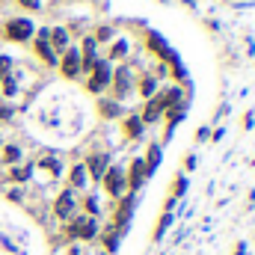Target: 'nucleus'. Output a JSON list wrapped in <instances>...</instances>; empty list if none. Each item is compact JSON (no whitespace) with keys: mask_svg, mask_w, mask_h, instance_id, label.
I'll return each mask as SVG.
<instances>
[{"mask_svg":"<svg viewBox=\"0 0 255 255\" xmlns=\"http://www.w3.org/2000/svg\"><path fill=\"white\" fill-rule=\"evenodd\" d=\"M148 48H154V51H157V54H160L163 60H175V57L169 54V48H166V42H163V39H160L157 33H151V36H148Z\"/></svg>","mask_w":255,"mask_h":255,"instance_id":"1a4fd4ad","label":"nucleus"},{"mask_svg":"<svg viewBox=\"0 0 255 255\" xmlns=\"http://www.w3.org/2000/svg\"><path fill=\"white\" fill-rule=\"evenodd\" d=\"M83 184H86V166L77 163L74 172H71V187H83Z\"/></svg>","mask_w":255,"mask_h":255,"instance_id":"4468645a","label":"nucleus"},{"mask_svg":"<svg viewBox=\"0 0 255 255\" xmlns=\"http://www.w3.org/2000/svg\"><path fill=\"white\" fill-rule=\"evenodd\" d=\"M48 33H51V30H39V36H36V51H39V57L48 65H54L57 63V54H54V48H51V42H48Z\"/></svg>","mask_w":255,"mask_h":255,"instance_id":"7ed1b4c3","label":"nucleus"},{"mask_svg":"<svg viewBox=\"0 0 255 255\" xmlns=\"http://www.w3.org/2000/svg\"><path fill=\"white\" fill-rule=\"evenodd\" d=\"M128 86H130V74H128V68H119V71H116V92L125 95Z\"/></svg>","mask_w":255,"mask_h":255,"instance_id":"ddd939ff","label":"nucleus"},{"mask_svg":"<svg viewBox=\"0 0 255 255\" xmlns=\"http://www.w3.org/2000/svg\"><path fill=\"white\" fill-rule=\"evenodd\" d=\"M6 116H9V110H6V107H0V119H6Z\"/></svg>","mask_w":255,"mask_h":255,"instance_id":"393cba45","label":"nucleus"},{"mask_svg":"<svg viewBox=\"0 0 255 255\" xmlns=\"http://www.w3.org/2000/svg\"><path fill=\"white\" fill-rule=\"evenodd\" d=\"M151 92H154V80L145 77V80H142V95H151Z\"/></svg>","mask_w":255,"mask_h":255,"instance_id":"412c9836","label":"nucleus"},{"mask_svg":"<svg viewBox=\"0 0 255 255\" xmlns=\"http://www.w3.org/2000/svg\"><path fill=\"white\" fill-rule=\"evenodd\" d=\"M125 133H128V136H139V133H142V119L130 116V119L125 122Z\"/></svg>","mask_w":255,"mask_h":255,"instance_id":"2eb2a0df","label":"nucleus"},{"mask_svg":"<svg viewBox=\"0 0 255 255\" xmlns=\"http://www.w3.org/2000/svg\"><path fill=\"white\" fill-rule=\"evenodd\" d=\"M3 36H6L9 42H27V39L33 36V21H27V18H12V21L3 24Z\"/></svg>","mask_w":255,"mask_h":255,"instance_id":"f257e3e1","label":"nucleus"},{"mask_svg":"<svg viewBox=\"0 0 255 255\" xmlns=\"http://www.w3.org/2000/svg\"><path fill=\"white\" fill-rule=\"evenodd\" d=\"M89 169H92V175H95V178H104V172H107V157L95 154V157L89 160Z\"/></svg>","mask_w":255,"mask_h":255,"instance_id":"f8f14e48","label":"nucleus"},{"mask_svg":"<svg viewBox=\"0 0 255 255\" xmlns=\"http://www.w3.org/2000/svg\"><path fill=\"white\" fill-rule=\"evenodd\" d=\"M142 178H145V163L142 160H133V166H130V187L136 190L142 184Z\"/></svg>","mask_w":255,"mask_h":255,"instance_id":"9b49d317","label":"nucleus"},{"mask_svg":"<svg viewBox=\"0 0 255 255\" xmlns=\"http://www.w3.org/2000/svg\"><path fill=\"white\" fill-rule=\"evenodd\" d=\"M71 235H77V238H83V241H89L92 235H95V223L92 220H80L74 229H71Z\"/></svg>","mask_w":255,"mask_h":255,"instance_id":"9d476101","label":"nucleus"},{"mask_svg":"<svg viewBox=\"0 0 255 255\" xmlns=\"http://www.w3.org/2000/svg\"><path fill=\"white\" fill-rule=\"evenodd\" d=\"M104 184H107L110 193H122L125 190V175H122V169H119V166L107 169V172H104Z\"/></svg>","mask_w":255,"mask_h":255,"instance_id":"39448f33","label":"nucleus"},{"mask_svg":"<svg viewBox=\"0 0 255 255\" xmlns=\"http://www.w3.org/2000/svg\"><path fill=\"white\" fill-rule=\"evenodd\" d=\"M166 110V98L160 95V98H154V101H148V107H145V113H142V122H154L160 113Z\"/></svg>","mask_w":255,"mask_h":255,"instance_id":"6e6552de","label":"nucleus"},{"mask_svg":"<svg viewBox=\"0 0 255 255\" xmlns=\"http://www.w3.org/2000/svg\"><path fill=\"white\" fill-rule=\"evenodd\" d=\"M101 113H104V116H116V113H119L116 101H101Z\"/></svg>","mask_w":255,"mask_h":255,"instance_id":"f3484780","label":"nucleus"},{"mask_svg":"<svg viewBox=\"0 0 255 255\" xmlns=\"http://www.w3.org/2000/svg\"><path fill=\"white\" fill-rule=\"evenodd\" d=\"M3 157H6V163H15V160L21 157V151H18L15 145H6V151H3Z\"/></svg>","mask_w":255,"mask_h":255,"instance_id":"a211bd4d","label":"nucleus"},{"mask_svg":"<svg viewBox=\"0 0 255 255\" xmlns=\"http://www.w3.org/2000/svg\"><path fill=\"white\" fill-rule=\"evenodd\" d=\"M110 77H113L110 63H107V60H95V65H92V80H89V89H92V92H101V89L110 83Z\"/></svg>","mask_w":255,"mask_h":255,"instance_id":"f03ea898","label":"nucleus"},{"mask_svg":"<svg viewBox=\"0 0 255 255\" xmlns=\"http://www.w3.org/2000/svg\"><path fill=\"white\" fill-rule=\"evenodd\" d=\"M125 51H128V42H116V45H113V57H116V60H119Z\"/></svg>","mask_w":255,"mask_h":255,"instance_id":"aec40b11","label":"nucleus"},{"mask_svg":"<svg viewBox=\"0 0 255 255\" xmlns=\"http://www.w3.org/2000/svg\"><path fill=\"white\" fill-rule=\"evenodd\" d=\"M63 74L65 77H77L80 74V51H74V48H68L65 51V57H63Z\"/></svg>","mask_w":255,"mask_h":255,"instance_id":"20e7f679","label":"nucleus"},{"mask_svg":"<svg viewBox=\"0 0 255 255\" xmlns=\"http://www.w3.org/2000/svg\"><path fill=\"white\" fill-rule=\"evenodd\" d=\"M9 68H12V60L0 54V80H6V77H9Z\"/></svg>","mask_w":255,"mask_h":255,"instance_id":"dca6fc26","label":"nucleus"},{"mask_svg":"<svg viewBox=\"0 0 255 255\" xmlns=\"http://www.w3.org/2000/svg\"><path fill=\"white\" fill-rule=\"evenodd\" d=\"M110 36H113V30H110V27H101V30H98V39H101V42H107Z\"/></svg>","mask_w":255,"mask_h":255,"instance_id":"5701e85b","label":"nucleus"},{"mask_svg":"<svg viewBox=\"0 0 255 255\" xmlns=\"http://www.w3.org/2000/svg\"><path fill=\"white\" fill-rule=\"evenodd\" d=\"M48 42H51L54 54H57V51H68V30H63V27L51 30V33H48Z\"/></svg>","mask_w":255,"mask_h":255,"instance_id":"0eeeda50","label":"nucleus"},{"mask_svg":"<svg viewBox=\"0 0 255 255\" xmlns=\"http://www.w3.org/2000/svg\"><path fill=\"white\" fill-rule=\"evenodd\" d=\"M71 208H74V193H71V190H63V193H60V199H57V205H54L57 217H60V220L71 217Z\"/></svg>","mask_w":255,"mask_h":255,"instance_id":"423d86ee","label":"nucleus"},{"mask_svg":"<svg viewBox=\"0 0 255 255\" xmlns=\"http://www.w3.org/2000/svg\"><path fill=\"white\" fill-rule=\"evenodd\" d=\"M30 172H33V169H12V178H15V181H24Z\"/></svg>","mask_w":255,"mask_h":255,"instance_id":"4be33fe9","label":"nucleus"},{"mask_svg":"<svg viewBox=\"0 0 255 255\" xmlns=\"http://www.w3.org/2000/svg\"><path fill=\"white\" fill-rule=\"evenodd\" d=\"M21 6H27V9H39V0H18Z\"/></svg>","mask_w":255,"mask_h":255,"instance_id":"b1692460","label":"nucleus"},{"mask_svg":"<svg viewBox=\"0 0 255 255\" xmlns=\"http://www.w3.org/2000/svg\"><path fill=\"white\" fill-rule=\"evenodd\" d=\"M42 166H45L48 172H54V175H60V160H54V157H45V160H42Z\"/></svg>","mask_w":255,"mask_h":255,"instance_id":"6ab92c4d","label":"nucleus"}]
</instances>
